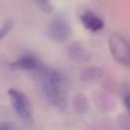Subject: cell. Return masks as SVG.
Listing matches in <instances>:
<instances>
[{"label": "cell", "instance_id": "obj_1", "mask_svg": "<svg viewBox=\"0 0 130 130\" xmlns=\"http://www.w3.org/2000/svg\"><path fill=\"white\" fill-rule=\"evenodd\" d=\"M36 70L47 102L57 108H64L66 106V87L62 75L51 68L40 65Z\"/></svg>", "mask_w": 130, "mask_h": 130}, {"label": "cell", "instance_id": "obj_2", "mask_svg": "<svg viewBox=\"0 0 130 130\" xmlns=\"http://www.w3.org/2000/svg\"><path fill=\"white\" fill-rule=\"evenodd\" d=\"M109 50L117 63L130 67V43L127 40L120 35H111L109 38Z\"/></svg>", "mask_w": 130, "mask_h": 130}, {"label": "cell", "instance_id": "obj_3", "mask_svg": "<svg viewBox=\"0 0 130 130\" xmlns=\"http://www.w3.org/2000/svg\"><path fill=\"white\" fill-rule=\"evenodd\" d=\"M10 103L16 115L26 121H29L32 116V108L27 100V98L19 90L15 88H10L8 90Z\"/></svg>", "mask_w": 130, "mask_h": 130}, {"label": "cell", "instance_id": "obj_4", "mask_svg": "<svg viewBox=\"0 0 130 130\" xmlns=\"http://www.w3.org/2000/svg\"><path fill=\"white\" fill-rule=\"evenodd\" d=\"M48 31H49L50 38L58 42H63L67 40L70 36V28L67 22L62 18L54 19L51 22Z\"/></svg>", "mask_w": 130, "mask_h": 130}, {"label": "cell", "instance_id": "obj_5", "mask_svg": "<svg viewBox=\"0 0 130 130\" xmlns=\"http://www.w3.org/2000/svg\"><path fill=\"white\" fill-rule=\"evenodd\" d=\"M80 20L84 27H86L91 32H96L104 28V21L91 11H86L81 14Z\"/></svg>", "mask_w": 130, "mask_h": 130}, {"label": "cell", "instance_id": "obj_6", "mask_svg": "<svg viewBox=\"0 0 130 130\" xmlns=\"http://www.w3.org/2000/svg\"><path fill=\"white\" fill-rule=\"evenodd\" d=\"M39 65L40 64L35 57L30 55H25L11 63V68L20 70H36Z\"/></svg>", "mask_w": 130, "mask_h": 130}, {"label": "cell", "instance_id": "obj_7", "mask_svg": "<svg viewBox=\"0 0 130 130\" xmlns=\"http://www.w3.org/2000/svg\"><path fill=\"white\" fill-rule=\"evenodd\" d=\"M103 75V70L99 68H89L83 71L82 73V79L84 80H92L95 78H99Z\"/></svg>", "mask_w": 130, "mask_h": 130}, {"label": "cell", "instance_id": "obj_8", "mask_svg": "<svg viewBox=\"0 0 130 130\" xmlns=\"http://www.w3.org/2000/svg\"><path fill=\"white\" fill-rule=\"evenodd\" d=\"M122 100L124 102V105L127 109V111L130 114V85L128 83H125L122 88Z\"/></svg>", "mask_w": 130, "mask_h": 130}, {"label": "cell", "instance_id": "obj_9", "mask_svg": "<svg viewBox=\"0 0 130 130\" xmlns=\"http://www.w3.org/2000/svg\"><path fill=\"white\" fill-rule=\"evenodd\" d=\"M11 26H12V21H10V20L5 21V22L0 26V40H1L2 38H4V37L9 32V30L11 29Z\"/></svg>", "mask_w": 130, "mask_h": 130}, {"label": "cell", "instance_id": "obj_10", "mask_svg": "<svg viewBox=\"0 0 130 130\" xmlns=\"http://www.w3.org/2000/svg\"><path fill=\"white\" fill-rule=\"evenodd\" d=\"M36 3L38 4V6L45 12H49L51 10V6L49 4V1L48 0H35Z\"/></svg>", "mask_w": 130, "mask_h": 130}]
</instances>
